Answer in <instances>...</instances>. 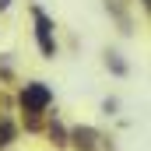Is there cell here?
Here are the masks:
<instances>
[{
  "instance_id": "1",
  "label": "cell",
  "mask_w": 151,
  "mask_h": 151,
  "mask_svg": "<svg viewBox=\"0 0 151 151\" xmlns=\"http://www.w3.org/2000/svg\"><path fill=\"white\" fill-rule=\"evenodd\" d=\"M49 102H53V91H49L42 81H32V84H25V88H21V106H25V113L39 116V113H46V109H49Z\"/></svg>"
},
{
  "instance_id": "2",
  "label": "cell",
  "mask_w": 151,
  "mask_h": 151,
  "mask_svg": "<svg viewBox=\"0 0 151 151\" xmlns=\"http://www.w3.org/2000/svg\"><path fill=\"white\" fill-rule=\"evenodd\" d=\"M32 14H35V39H39V49H42V56H56V42H53V21L39 11V7H32Z\"/></svg>"
},
{
  "instance_id": "3",
  "label": "cell",
  "mask_w": 151,
  "mask_h": 151,
  "mask_svg": "<svg viewBox=\"0 0 151 151\" xmlns=\"http://www.w3.org/2000/svg\"><path fill=\"white\" fill-rule=\"evenodd\" d=\"M70 137H74L77 151H95V130H88V127H77Z\"/></svg>"
},
{
  "instance_id": "4",
  "label": "cell",
  "mask_w": 151,
  "mask_h": 151,
  "mask_svg": "<svg viewBox=\"0 0 151 151\" xmlns=\"http://www.w3.org/2000/svg\"><path fill=\"white\" fill-rule=\"evenodd\" d=\"M106 63H109V67H113V74H127V63H123V60H119V53H116V49H109V53H106Z\"/></svg>"
},
{
  "instance_id": "5",
  "label": "cell",
  "mask_w": 151,
  "mask_h": 151,
  "mask_svg": "<svg viewBox=\"0 0 151 151\" xmlns=\"http://www.w3.org/2000/svg\"><path fill=\"white\" fill-rule=\"evenodd\" d=\"M14 141V123L11 119H0V148H7Z\"/></svg>"
},
{
  "instance_id": "6",
  "label": "cell",
  "mask_w": 151,
  "mask_h": 151,
  "mask_svg": "<svg viewBox=\"0 0 151 151\" xmlns=\"http://www.w3.org/2000/svg\"><path fill=\"white\" fill-rule=\"evenodd\" d=\"M116 109H119V99H106L102 102V113L106 116H116Z\"/></svg>"
},
{
  "instance_id": "7",
  "label": "cell",
  "mask_w": 151,
  "mask_h": 151,
  "mask_svg": "<svg viewBox=\"0 0 151 151\" xmlns=\"http://www.w3.org/2000/svg\"><path fill=\"white\" fill-rule=\"evenodd\" d=\"M49 134H53V141H56V144H67V134H63V127H60V123H53V130H49Z\"/></svg>"
},
{
  "instance_id": "8",
  "label": "cell",
  "mask_w": 151,
  "mask_h": 151,
  "mask_svg": "<svg viewBox=\"0 0 151 151\" xmlns=\"http://www.w3.org/2000/svg\"><path fill=\"white\" fill-rule=\"evenodd\" d=\"M7 7H11V0H0V11H7Z\"/></svg>"
},
{
  "instance_id": "9",
  "label": "cell",
  "mask_w": 151,
  "mask_h": 151,
  "mask_svg": "<svg viewBox=\"0 0 151 151\" xmlns=\"http://www.w3.org/2000/svg\"><path fill=\"white\" fill-rule=\"evenodd\" d=\"M144 4H148V0H144Z\"/></svg>"
}]
</instances>
